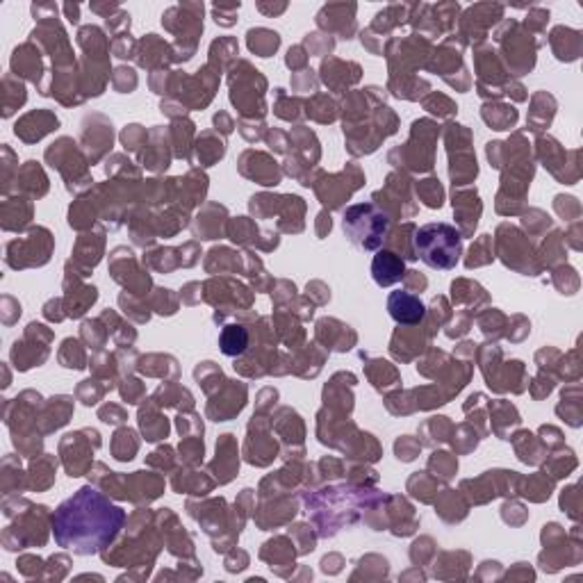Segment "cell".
Instances as JSON below:
<instances>
[{
  "instance_id": "cell-3",
  "label": "cell",
  "mask_w": 583,
  "mask_h": 583,
  "mask_svg": "<svg viewBox=\"0 0 583 583\" xmlns=\"http://www.w3.org/2000/svg\"><path fill=\"white\" fill-rule=\"evenodd\" d=\"M342 228L351 244L364 251H374L390 235V217L374 203H358V206L346 208L345 217H342Z\"/></svg>"
},
{
  "instance_id": "cell-7",
  "label": "cell",
  "mask_w": 583,
  "mask_h": 583,
  "mask_svg": "<svg viewBox=\"0 0 583 583\" xmlns=\"http://www.w3.org/2000/svg\"><path fill=\"white\" fill-rule=\"evenodd\" d=\"M278 34L276 33H267V39H256L253 34H248V46H251V51H256L260 57H269L271 53L278 48Z\"/></svg>"
},
{
  "instance_id": "cell-2",
  "label": "cell",
  "mask_w": 583,
  "mask_h": 583,
  "mask_svg": "<svg viewBox=\"0 0 583 583\" xmlns=\"http://www.w3.org/2000/svg\"><path fill=\"white\" fill-rule=\"evenodd\" d=\"M461 230L449 224H426L413 238V256L433 269H453L461 260Z\"/></svg>"
},
{
  "instance_id": "cell-4",
  "label": "cell",
  "mask_w": 583,
  "mask_h": 583,
  "mask_svg": "<svg viewBox=\"0 0 583 583\" xmlns=\"http://www.w3.org/2000/svg\"><path fill=\"white\" fill-rule=\"evenodd\" d=\"M387 310H390V317L397 324H403V326H415L424 319V304H422L420 296L411 295V292H393L390 299H387Z\"/></svg>"
},
{
  "instance_id": "cell-6",
  "label": "cell",
  "mask_w": 583,
  "mask_h": 583,
  "mask_svg": "<svg viewBox=\"0 0 583 583\" xmlns=\"http://www.w3.org/2000/svg\"><path fill=\"white\" fill-rule=\"evenodd\" d=\"M219 346L226 355H239L248 346V333L244 326H226L221 331Z\"/></svg>"
},
{
  "instance_id": "cell-1",
  "label": "cell",
  "mask_w": 583,
  "mask_h": 583,
  "mask_svg": "<svg viewBox=\"0 0 583 583\" xmlns=\"http://www.w3.org/2000/svg\"><path fill=\"white\" fill-rule=\"evenodd\" d=\"M126 522V510L114 506L103 492L84 485L53 515L57 545L73 554H99L110 545Z\"/></svg>"
},
{
  "instance_id": "cell-5",
  "label": "cell",
  "mask_w": 583,
  "mask_h": 583,
  "mask_svg": "<svg viewBox=\"0 0 583 583\" xmlns=\"http://www.w3.org/2000/svg\"><path fill=\"white\" fill-rule=\"evenodd\" d=\"M372 274L374 280H376L381 287H387V285L402 280L403 276H406L402 256H397L394 251H378V256L374 257L372 262Z\"/></svg>"
}]
</instances>
